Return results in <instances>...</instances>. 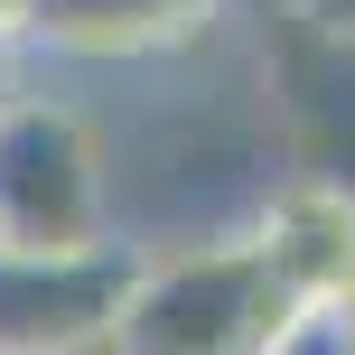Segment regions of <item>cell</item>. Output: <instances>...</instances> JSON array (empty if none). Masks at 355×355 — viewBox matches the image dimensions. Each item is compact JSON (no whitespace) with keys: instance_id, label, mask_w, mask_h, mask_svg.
<instances>
[{"instance_id":"cell-1","label":"cell","mask_w":355,"mask_h":355,"mask_svg":"<svg viewBox=\"0 0 355 355\" xmlns=\"http://www.w3.org/2000/svg\"><path fill=\"white\" fill-rule=\"evenodd\" d=\"M281 318H290V290L271 281L252 234H234V243L141 262L122 290V318H112V346H131V355H252L281 337Z\"/></svg>"},{"instance_id":"cell-7","label":"cell","mask_w":355,"mask_h":355,"mask_svg":"<svg viewBox=\"0 0 355 355\" xmlns=\"http://www.w3.org/2000/svg\"><path fill=\"white\" fill-rule=\"evenodd\" d=\"M327 309H337V327H346V355H355V271H346L337 290H327Z\"/></svg>"},{"instance_id":"cell-9","label":"cell","mask_w":355,"mask_h":355,"mask_svg":"<svg viewBox=\"0 0 355 355\" xmlns=\"http://www.w3.org/2000/svg\"><path fill=\"white\" fill-rule=\"evenodd\" d=\"M225 10H262V19H281V10H290V0H225Z\"/></svg>"},{"instance_id":"cell-2","label":"cell","mask_w":355,"mask_h":355,"mask_svg":"<svg viewBox=\"0 0 355 355\" xmlns=\"http://www.w3.org/2000/svg\"><path fill=\"white\" fill-rule=\"evenodd\" d=\"M103 234H112V187L94 122L47 94H10L0 103V243L75 252Z\"/></svg>"},{"instance_id":"cell-5","label":"cell","mask_w":355,"mask_h":355,"mask_svg":"<svg viewBox=\"0 0 355 355\" xmlns=\"http://www.w3.org/2000/svg\"><path fill=\"white\" fill-rule=\"evenodd\" d=\"M225 0H19V47L56 56H159L187 47Z\"/></svg>"},{"instance_id":"cell-3","label":"cell","mask_w":355,"mask_h":355,"mask_svg":"<svg viewBox=\"0 0 355 355\" xmlns=\"http://www.w3.org/2000/svg\"><path fill=\"white\" fill-rule=\"evenodd\" d=\"M141 271L131 243H75V252H37V243H0V355H75V346H112L122 290Z\"/></svg>"},{"instance_id":"cell-10","label":"cell","mask_w":355,"mask_h":355,"mask_svg":"<svg viewBox=\"0 0 355 355\" xmlns=\"http://www.w3.org/2000/svg\"><path fill=\"white\" fill-rule=\"evenodd\" d=\"M0 28H19V0H0Z\"/></svg>"},{"instance_id":"cell-8","label":"cell","mask_w":355,"mask_h":355,"mask_svg":"<svg viewBox=\"0 0 355 355\" xmlns=\"http://www.w3.org/2000/svg\"><path fill=\"white\" fill-rule=\"evenodd\" d=\"M19 94V28H0V103Z\"/></svg>"},{"instance_id":"cell-6","label":"cell","mask_w":355,"mask_h":355,"mask_svg":"<svg viewBox=\"0 0 355 355\" xmlns=\"http://www.w3.org/2000/svg\"><path fill=\"white\" fill-rule=\"evenodd\" d=\"M290 19H309L327 37H355V0H290Z\"/></svg>"},{"instance_id":"cell-4","label":"cell","mask_w":355,"mask_h":355,"mask_svg":"<svg viewBox=\"0 0 355 355\" xmlns=\"http://www.w3.org/2000/svg\"><path fill=\"white\" fill-rule=\"evenodd\" d=\"M252 252L271 262V281H281L290 300L337 290L355 271V178H327V168L290 178V187L252 215Z\"/></svg>"}]
</instances>
